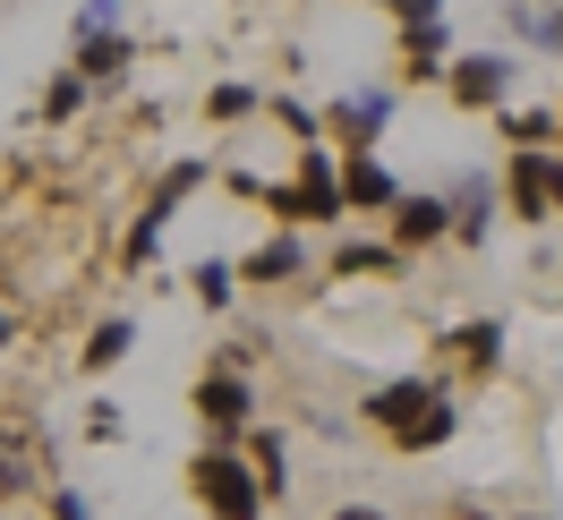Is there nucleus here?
<instances>
[{
    "instance_id": "16",
    "label": "nucleus",
    "mask_w": 563,
    "mask_h": 520,
    "mask_svg": "<svg viewBox=\"0 0 563 520\" xmlns=\"http://www.w3.org/2000/svg\"><path fill=\"white\" fill-rule=\"evenodd\" d=\"M43 444L26 435V427H0V504H26V495H43Z\"/></svg>"
},
{
    "instance_id": "17",
    "label": "nucleus",
    "mask_w": 563,
    "mask_h": 520,
    "mask_svg": "<svg viewBox=\"0 0 563 520\" xmlns=\"http://www.w3.org/2000/svg\"><path fill=\"white\" fill-rule=\"evenodd\" d=\"M240 452H247V469H256V486H265V504H282V495H290V427L256 418Z\"/></svg>"
},
{
    "instance_id": "25",
    "label": "nucleus",
    "mask_w": 563,
    "mask_h": 520,
    "mask_svg": "<svg viewBox=\"0 0 563 520\" xmlns=\"http://www.w3.org/2000/svg\"><path fill=\"white\" fill-rule=\"evenodd\" d=\"M547 26H555V9H538V0H504V35H512V43L547 52Z\"/></svg>"
},
{
    "instance_id": "27",
    "label": "nucleus",
    "mask_w": 563,
    "mask_h": 520,
    "mask_svg": "<svg viewBox=\"0 0 563 520\" xmlns=\"http://www.w3.org/2000/svg\"><path fill=\"white\" fill-rule=\"evenodd\" d=\"M120 18H129V0H77L69 43H77V35H120Z\"/></svg>"
},
{
    "instance_id": "4",
    "label": "nucleus",
    "mask_w": 563,
    "mask_h": 520,
    "mask_svg": "<svg viewBox=\"0 0 563 520\" xmlns=\"http://www.w3.org/2000/svg\"><path fill=\"white\" fill-rule=\"evenodd\" d=\"M512 77H521L512 43H470V52L444 60V95H453V111H504L512 103Z\"/></svg>"
},
{
    "instance_id": "1",
    "label": "nucleus",
    "mask_w": 563,
    "mask_h": 520,
    "mask_svg": "<svg viewBox=\"0 0 563 520\" xmlns=\"http://www.w3.org/2000/svg\"><path fill=\"white\" fill-rule=\"evenodd\" d=\"M206 179H213V163H197V154H188V163H163V179H154V197H145V213L129 222V240H120V265H129V274H145V265H163V240H172L179 206H188V197H197Z\"/></svg>"
},
{
    "instance_id": "11",
    "label": "nucleus",
    "mask_w": 563,
    "mask_h": 520,
    "mask_svg": "<svg viewBox=\"0 0 563 520\" xmlns=\"http://www.w3.org/2000/svg\"><path fill=\"white\" fill-rule=\"evenodd\" d=\"M444 197H453V247H470V256H478V247L495 240V213H504L495 172H453V188H444Z\"/></svg>"
},
{
    "instance_id": "33",
    "label": "nucleus",
    "mask_w": 563,
    "mask_h": 520,
    "mask_svg": "<svg viewBox=\"0 0 563 520\" xmlns=\"http://www.w3.org/2000/svg\"><path fill=\"white\" fill-rule=\"evenodd\" d=\"M9 350H18V316L0 308V358H9Z\"/></svg>"
},
{
    "instance_id": "3",
    "label": "nucleus",
    "mask_w": 563,
    "mask_h": 520,
    "mask_svg": "<svg viewBox=\"0 0 563 520\" xmlns=\"http://www.w3.org/2000/svg\"><path fill=\"white\" fill-rule=\"evenodd\" d=\"M393 111H401V86L358 77V86H342V95L324 103V145H333V154H376L385 129H393Z\"/></svg>"
},
{
    "instance_id": "28",
    "label": "nucleus",
    "mask_w": 563,
    "mask_h": 520,
    "mask_svg": "<svg viewBox=\"0 0 563 520\" xmlns=\"http://www.w3.org/2000/svg\"><path fill=\"white\" fill-rule=\"evenodd\" d=\"M43 512L52 520H95V504H86V486H43Z\"/></svg>"
},
{
    "instance_id": "23",
    "label": "nucleus",
    "mask_w": 563,
    "mask_h": 520,
    "mask_svg": "<svg viewBox=\"0 0 563 520\" xmlns=\"http://www.w3.org/2000/svg\"><path fill=\"white\" fill-rule=\"evenodd\" d=\"M461 435V401L453 392H444V401H435V410L427 418H410V427H401V435H393V452H444Z\"/></svg>"
},
{
    "instance_id": "31",
    "label": "nucleus",
    "mask_w": 563,
    "mask_h": 520,
    "mask_svg": "<svg viewBox=\"0 0 563 520\" xmlns=\"http://www.w3.org/2000/svg\"><path fill=\"white\" fill-rule=\"evenodd\" d=\"M308 427H317V435H324V444H342V435H351V427H358V418H351V410H308Z\"/></svg>"
},
{
    "instance_id": "8",
    "label": "nucleus",
    "mask_w": 563,
    "mask_h": 520,
    "mask_svg": "<svg viewBox=\"0 0 563 520\" xmlns=\"http://www.w3.org/2000/svg\"><path fill=\"white\" fill-rule=\"evenodd\" d=\"M453 240V197L444 188H401V206L385 213V247L393 256H427Z\"/></svg>"
},
{
    "instance_id": "15",
    "label": "nucleus",
    "mask_w": 563,
    "mask_h": 520,
    "mask_svg": "<svg viewBox=\"0 0 563 520\" xmlns=\"http://www.w3.org/2000/svg\"><path fill=\"white\" fill-rule=\"evenodd\" d=\"M69 69L103 95V86H120V77L137 69V35H129V26H120V35H77L69 43Z\"/></svg>"
},
{
    "instance_id": "6",
    "label": "nucleus",
    "mask_w": 563,
    "mask_h": 520,
    "mask_svg": "<svg viewBox=\"0 0 563 520\" xmlns=\"http://www.w3.org/2000/svg\"><path fill=\"white\" fill-rule=\"evenodd\" d=\"M290 197H299V231H342L351 206H342V154L333 145H299L290 154Z\"/></svg>"
},
{
    "instance_id": "34",
    "label": "nucleus",
    "mask_w": 563,
    "mask_h": 520,
    "mask_svg": "<svg viewBox=\"0 0 563 520\" xmlns=\"http://www.w3.org/2000/svg\"><path fill=\"white\" fill-rule=\"evenodd\" d=\"M547 60H563V9H555V26H547Z\"/></svg>"
},
{
    "instance_id": "24",
    "label": "nucleus",
    "mask_w": 563,
    "mask_h": 520,
    "mask_svg": "<svg viewBox=\"0 0 563 520\" xmlns=\"http://www.w3.org/2000/svg\"><path fill=\"white\" fill-rule=\"evenodd\" d=\"M265 120H274V129H290L299 145H324V111L299 103V95H265Z\"/></svg>"
},
{
    "instance_id": "30",
    "label": "nucleus",
    "mask_w": 563,
    "mask_h": 520,
    "mask_svg": "<svg viewBox=\"0 0 563 520\" xmlns=\"http://www.w3.org/2000/svg\"><path fill=\"white\" fill-rule=\"evenodd\" d=\"M401 86H444V60H427V52H401Z\"/></svg>"
},
{
    "instance_id": "37",
    "label": "nucleus",
    "mask_w": 563,
    "mask_h": 520,
    "mask_svg": "<svg viewBox=\"0 0 563 520\" xmlns=\"http://www.w3.org/2000/svg\"><path fill=\"white\" fill-rule=\"evenodd\" d=\"M538 9H563V0H538Z\"/></svg>"
},
{
    "instance_id": "20",
    "label": "nucleus",
    "mask_w": 563,
    "mask_h": 520,
    "mask_svg": "<svg viewBox=\"0 0 563 520\" xmlns=\"http://www.w3.org/2000/svg\"><path fill=\"white\" fill-rule=\"evenodd\" d=\"M495 129H504V145H512V154H555V103H504L495 111Z\"/></svg>"
},
{
    "instance_id": "18",
    "label": "nucleus",
    "mask_w": 563,
    "mask_h": 520,
    "mask_svg": "<svg viewBox=\"0 0 563 520\" xmlns=\"http://www.w3.org/2000/svg\"><path fill=\"white\" fill-rule=\"evenodd\" d=\"M401 265H410V256H393L385 240H333V256H324L333 281H393Z\"/></svg>"
},
{
    "instance_id": "35",
    "label": "nucleus",
    "mask_w": 563,
    "mask_h": 520,
    "mask_svg": "<svg viewBox=\"0 0 563 520\" xmlns=\"http://www.w3.org/2000/svg\"><path fill=\"white\" fill-rule=\"evenodd\" d=\"M555 213H563V163H555Z\"/></svg>"
},
{
    "instance_id": "9",
    "label": "nucleus",
    "mask_w": 563,
    "mask_h": 520,
    "mask_svg": "<svg viewBox=\"0 0 563 520\" xmlns=\"http://www.w3.org/2000/svg\"><path fill=\"white\" fill-rule=\"evenodd\" d=\"M495 197H504V213H512V222L547 231V222H555V154H504Z\"/></svg>"
},
{
    "instance_id": "26",
    "label": "nucleus",
    "mask_w": 563,
    "mask_h": 520,
    "mask_svg": "<svg viewBox=\"0 0 563 520\" xmlns=\"http://www.w3.org/2000/svg\"><path fill=\"white\" fill-rule=\"evenodd\" d=\"M77 435H86V444H120V435H129V410H120V401H86V410H77Z\"/></svg>"
},
{
    "instance_id": "2",
    "label": "nucleus",
    "mask_w": 563,
    "mask_h": 520,
    "mask_svg": "<svg viewBox=\"0 0 563 520\" xmlns=\"http://www.w3.org/2000/svg\"><path fill=\"white\" fill-rule=\"evenodd\" d=\"M188 495H197L206 520H265L274 512L265 486H256V469H247V452H213V444L188 452Z\"/></svg>"
},
{
    "instance_id": "22",
    "label": "nucleus",
    "mask_w": 563,
    "mask_h": 520,
    "mask_svg": "<svg viewBox=\"0 0 563 520\" xmlns=\"http://www.w3.org/2000/svg\"><path fill=\"white\" fill-rule=\"evenodd\" d=\"M86 103H95V86H86L77 69H52V77H43V103H35V120H43V129H69V120H77Z\"/></svg>"
},
{
    "instance_id": "13",
    "label": "nucleus",
    "mask_w": 563,
    "mask_h": 520,
    "mask_svg": "<svg viewBox=\"0 0 563 520\" xmlns=\"http://www.w3.org/2000/svg\"><path fill=\"white\" fill-rule=\"evenodd\" d=\"M401 188H410V179L393 172L385 154H342V206H351V213H393V206H401Z\"/></svg>"
},
{
    "instance_id": "21",
    "label": "nucleus",
    "mask_w": 563,
    "mask_h": 520,
    "mask_svg": "<svg viewBox=\"0 0 563 520\" xmlns=\"http://www.w3.org/2000/svg\"><path fill=\"white\" fill-rule=\"evenodd\" d=\"M265 111V86H247V77H213L206 86V120L213 129H240V120H256Z\"/></svg>"
},
{
    "instance_id": "7",
    "label": "nucleus",
    "mask_w": 563,
    "mask_h": 520,
    "mask_svg": "<svg viewBox=\"0 0 563 520\" xmlns=\"http://www.w3.org/2000/svg\"><path fill=\"white\" fill-rule=\"evenodd\" d=\"M504 350H512V324H504V316H470L453 333H435V358H444L461 384H495L504 376Z\"/></svg>"
},
{
    "instance_id": "36",
    "label": "nucleus",
    "mask_w": 563,
    "mask_h": 520,
    "mask_svg": "<svg viewBox=\"0 0 563 520\" xmlns=\"http://www.w3.org/2000/svg\"><path fill=\"white\" fill-rule=\"evenodd\" d=\"M367 9H393V0H367Z\"/></svg>"
},
{
    "instance_id": "10",
    "label": "nucleus",
    "mask_w": 563,
    "mask_h": 520,
    "mask_svg": "<svg viewBox=\"0 0 563 520\" xmlns=\"http://www.w3.org/2000/svg\"><path fill=\"white\" fill-rule=\"evenodd\" d=\"M435 401H444V376H385V384H367V392H358V418L393 444V435H401L410 418H427Z\"/></svg>"
},
{
    "instance_id": "19",
    "label": "nucleus",
    "mask_w": 563,
    "mask_h": 520,
    "mask_svg": "<svg viewBox=\"0 0 563 520\" xmlns=\"http://www.w3.org/2000/svg\"><path fill=\"white\" fill-rule=\"evenodd\" d=\"M188 299H197L206 316H231L240 308V256H222V247L197 256V265H188Z\"/></svg>"
},
{
    "instance_id": "12",
    "label": "nucleus",
    "mask_w": 563,
    "mask_h": 520,
    "mask_svg": "<svg viewBox=\"0 0 563 520\" xmlns=\"http://www.w3.org/2000/svg\"><path fill=\"white\" fill-rule=\"evenodd\" d=\"M308 240L299 231H265V240L240 256V290H282V281H308Z\"/></svg>"
},
{
    "instance_id": "32",
    "label": "nucleus",
    "mask_w": 563,
    "mask_h": 520,
    "mask_svg": "<svg viewBox=\"0 0 563 520\" xmlns=\"http://www.w3.org/2000/svg\"><path fill=\"white\" fill-rule=\"evenodd\" d=\"M324 520H385V512H376V504H333Z\"/></svg>"
},
{
    "instance_id": "5",
    "label": "nucleus",
    "mask_w": 563,
    "mask_h": 520,
    "mask_svg": "<svg viewBox=\"0 0 563 520\" xmlns=\"http://www.w3.org/2000/svg\"><path fill=\"white\" fill-rule=\"evenodd\" d=\"M188 410H197V427H206L213 452H240L247 427H256V384L247 376H222V367H206L197 376V392H188Z\"/></svg>"
},
{
    "instance_id": "29",
    "label": "nucleus",
    "mask_w": 563,
    "mask_h": 520,
    "mask_svg": "<svg viewBox=\"0 0 563 520\" xmlns=\"http://www.w3.org/2000/svg\"><path fill=\"white\" fill-rule=\"evenodd\" d=\"M453 0H393V26H444Z\"/></svg>"
},
{
    "instance_id": "14",
    "label": "nucleus",
    "mask_w": 563,
    "mask_h": 520,
    "mask_svg": "<svg viewBox=\"0 0 563 520\" xmlns=\"http://www.w3.org/2000/svg\"><path fill=\"white\" fill-rule=\"evenodd\" d=\"M129 350H137V316H129V308L95 316L86 342H77V376L95 384V376H111V367H129Z\"/></svg>"
}]
</instances>
